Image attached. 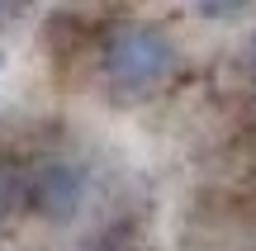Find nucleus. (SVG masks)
Here are the masks:
<instances>
[{
	"label": "nucleus",
	"mask_w": 256,
	"mask_h": 251,
	"mask_svg": "<svg viewBox=\"0 0 256 251\" xmlns=\"http://www.w3.org/2000/svg\"><path fill=\"white\" fill-rule=\"evenodd\" d=\"M171 62H176V43L156 24L114 28L110 43H104V57H100L110 85H119V90H147V85H156L171 71Z\"/></svg>",
	"instance_id": "1"
},
{
	"label": "nucleus",
	"mask_w": 256,
	"mask_h": 251,
	"mask_svg": "<svg viewBox=\"0 0 256 251\" xmlns=\"http://www.w3.org/2000/svg\"><path fill=\"white\" fill-rule=\"evenodd\" d=\"M28 199L48 223H72L86 204V171L66 157H52L28 176Z\"/></svg>",
	"instance_id": "2"
},
{
	"label": "nucleus",
	"mask_w": 256,
	"mask_h": 251,
	"mask_svg": "<svg viewBox=\"0 0 256 251\" xmlns=\"http://www.w3.org/2000/svg\"><path fill=\"white\" fill-rule=\"evenodd\" d=\"M247 66H252V76H256V33L247 38Z\"/></svg>",
	"instance_id": "3"
},
{
	"label": "nucleus",
	"mask_w": 256,
	"mask_h": 251,
	"mask_svg": "<svg viewBox=\"0 0 256 251\" xmlns=\"http://www.w3.org/2000/svg\"><path fill=\"white\" fill-rule=\"evenodd\" d=\"M0 19H5V9H0Z\"/></svg>",
	"instance_id": "4"
}]
</instances>
